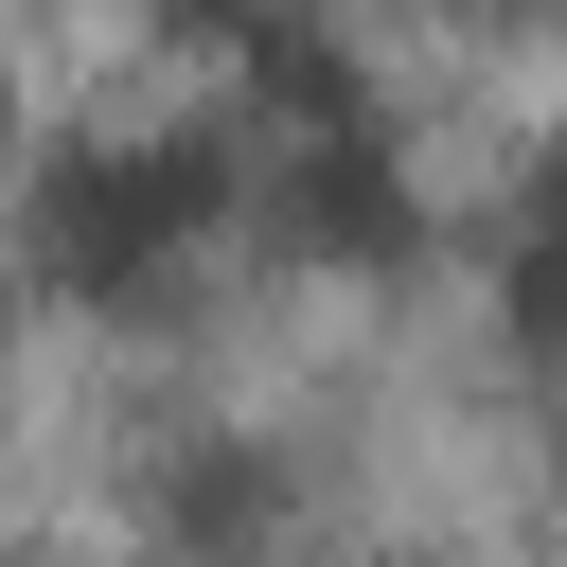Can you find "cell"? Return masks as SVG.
Segmentation results:
<instances>
[{
    "instance_id": "obj_2",
    "label": "cell",
    "mask_w": 567,
    "mask_h": 567,
    "mask_svg": "<svg viewBox=\"0 0 567 567\" xmlns=\"http://www.w3.org/2000/svg\"><path fill=\"white\" fill-rule=\"evenodd\" d=\"M284 230H301V248H337V266H390L425 213H408V177H390V142H372V124H319V142H284Z\"/></svg>"
},
{
    "instance_id": "obj_1",
    "label": "cell",
    "mask_w": 567,
    "mask_h": 567,
    "mask_svg": "<svg viewBox=\"0 0 567 567\" xmlns=\"http://www.w3.org/2000/svg\"><path fill=\"white\" fill-rule=\"evenodd\" d=\"M213 213H230V159L213 142H53L35 195H18V248L71 301H159Z\"/></svg>"
},
{
    "instance_id": "obj_3",
    "label": "cell",
    "mask_w": 567,
    "mask_h": 567,
    "mask_svg": "<svg viewBox=\"0 0 567 567\" xmlns=\"http://www.w3.org/2000/svg\"><path fill=\"white\" fill-rule=\"evenodd\" d=\"M514 319H532V354H567V159L532 177V230H514Z\"/></svg>"
}]
</instances>
